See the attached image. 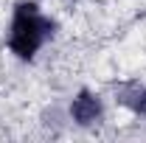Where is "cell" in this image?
<instances>
[{"instance_id": "obj_3", "label": "cell", "mask_w": 146, "mask_h": 143, "mask_svg": "<svg viewBox=\"0 0 146 143\" xmlns=\"http://www.w3.org/2000/svg\"><path fill=\"white\" fill-rule=\"evenodd\" d=\"M115 101H118L121 107H127L129 112L143 115V118H146V84L129 81V84L115 87Z\"/></svg>"}, {"instance_id": "obj_1", "label": "cell", "mask_w": 146, "mask_h": 143, "mask_svg": "<svg viewBox=\"0 0 146 143\" xmlns=\"http://www.w3.org/2000/svg\"><path fill=\"white\" fill-rule=\"evenodd\" d=\"M56 23L34 0H20L11 9V20H9V51L17 56L20 62H34L36 54L45 48V42L54 36Z\"/></svg>"}, {"instance_id": "obj_2", "label": "cell", "mask_w": 146, "mask_h": 143, "mask_svg": "<svg viewBox=\"0 0 146 143\" xmlns=\"http://www.w3.org/2000/svg\"><path fill=\"white\" fill-rule=\"evenodd\" d=\"M70 118L76 126H96L104 121V98L96 90L82 87L76 95L70 98Z\"/></svg>"}]
</instances>
